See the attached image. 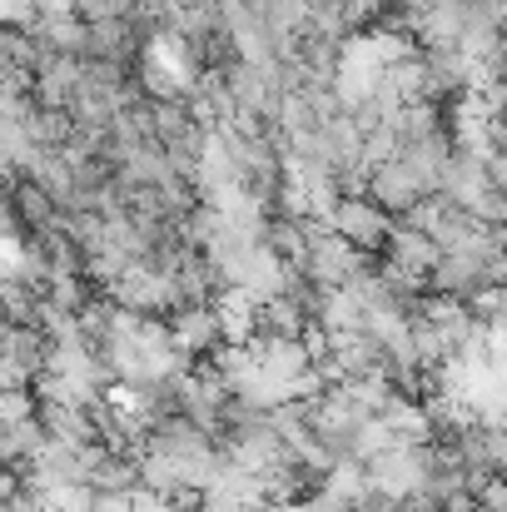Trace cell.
Here are the masks:
<instances>
[{"label":"cell","instance_id":"obj_1","mask_svg":"<svg viewBox=\"0 0 507 512\" xmlns=\"http://www.w3.org/2000/svg\"><path fill=\"white\" fill-rule=\"evenodd\" d=\"M438 259H443V249H438V239L428 229H418L408 219H393V234H388V244L378 254V269L393 274L398 284L428 294V274L438 269Z\"/></svg>","mask_w":507,"mask_h":512},{"label":"cell","instance_id":"obj_2","mask_svg":"<svg viewBox=\"0 0 507 512\" xmlns=\"http://www.w3.org/2000/svg\"><path fill=\"white\" fill-rule=\"evenodd\" d=\"M363 264H368V254H358V249H353L343 234H334L324 219H309V239H304V259H299V269H304L309 284H319V289H343Z\"/></svg>","mask_w":507,"mask_h":512},{"label":"cell","instance_id":"obj_3","mask_svg":"<svg viewBox=\"0 0 507 512\" xmlns=\"http://www.w3.org/2000/svg\"><path fill=\"white\" fill-rule=\"evenodd\" d=\"M428 194H438V184L418 170L413 160H403V155H388V160H378L368 170V199L378 209H388L393 219H408Z\"/></svg>","mask_w":507,"mask_h":512},{"label":"cell","instance_id":"obj_4","mask_svg":"<svg viewBox=\"0 0 507 512\" xmlns=\"http://www.w3.org/2000/svg\"><path fill=\"white\" fill-rule=\"evenodd\" d=\"M324 224L343 234L358 254H368V259H378L383 254V244H388V234H393V214L388 209H378L368 194H338L334 204H329V214H324Z\"/></svg>","mask_w":507,"mask_h":512},{"label":"cell","instance_id":"obj_5","mask_svg":"<svg viewBox=\"0 0 507 512\" xmlns=\"http://www.w3.org/2000/svg\"><path fill=\"white\" fill-rule=\"evenodd\" d=\"M169 339L174 348L189 358V368L199 358H219L229 348V334H224V319H219V304H204V309H179L169 314Z\"/></svg>","mask_w":507,"mask_h":512},{"label":"cell","instance_id":"obj_6","mask_svg":"<svg viewBox=\"0 0 507 512\" xmlns=\"http://www.w3.org/2000/svg\"><path fill=\"white\" fill-rule=\"evenodd\" d=\"M0 368L15 378V383H35L45 368H50V339L40 329H20L10 324L0 334Z\"/></svg>","mask_w":507,"mask_h":512},{"label":"cell","instance_id":"obj_7","mask_svg":"<svg viewBox=\"0 0 507 512\" xmlns=\"http://www.w3.org/2000/svg\"><path fill=\"white\" fill-rule=\"evenodd\" d=\"M30 35H35L50 55H80V60H85V50H90V25H85V15H75V10L40 15V20L30 25Z\"/></svg>","mask_w":507,"mask_h":512},{"label":"cell","instance_id":"obj_8","mask_svg":"<svg viewBox=\"0 0 507 512\" xmlns=\"http://www.w3.org/2000/svg\"><path fill=\"white\" fill-rule=\"evenodd\" d=\"M15 214H20V239L25 234H40V229H50V224H60V204H55V194L40 184V179H30V174H15Z\"/></svg>","mask_w":507,"mask_h":512},{"label":"cell","instance_id":"obj_9","mask_svg":"<svg viewBox=\"0 0 507 512\" xmlns=\"http://www.w3.org/2000/svg\"><path fill=\"white\" fill-rule=\"evenodd\" d=\"M140 488L165 493V498L179 493V473H174V463H169L160 448H140Z\"/></svg>","mask_w":507,"mask_h":512},{"label":"cell","instance_id":"obj_10","mask_svg":"<svg viewBox=\"0 0 507 512\" xmlns=\"http://www.w3.org/2000/svg\"><path fill=\"white\" fill-rule=\"evenodd\" d=\"M40 403H35V393H30V383H15V388H0V423H20V418H30Z\"/></svg>","mask_w":507,"mask_h":512},{"label":"cell","instance_id":"obj_11","mask_svg":"<svg viewBox=\"0 0 507 512\" xmlns=\"http://www.w3.org/2000/svg\"><path fill=\"white\" fill-rule=\"evenodd\" d=\"M130 512H174V498L150 493V488H135V493H130Z\"/></svg>","mask_w":507,"mask_h":512},{"label":"cell","instance_id":"obj_12","mask_svg":"<svg viewBox=\"0 0 507 512\" xmlns=\"http://www.w3.org/2000/svg\"><path fill=\"white\" fill-rule=\"evenodd\" d=\"M10 184H0V234H20V214H15V189Z\"/></svg>","mask_w":507,"mask_h":512},{"label":"cell","instance_id":"obj_13","mask_svg":"<svg viewBox=\"0 0 507 512\" xmlns=\"http://www.w3.org/2000/svg\"><path fill=\"white\" fill-rule=\"evenodd\" d=\"M488 179H493L498 194H507V155H498V150L488 155Z\"/></svg>","mask_w":507,"mask_h":512}]
</instances>
